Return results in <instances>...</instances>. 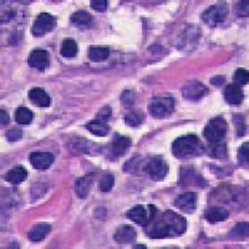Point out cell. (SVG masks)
<instances>
[{"instance_id":"cell-34","label":"cell","mask_w":249,"mask_h":249,"mask_svg":"<svg viewBox=\"0 0 249 249\" xmlns=\"http://www.w3.org/2000/svg\"><path fill=\"white\" fill-rule=\"evenodd\" d=\"M21 137H23V131L20 128H12L6 132V140L9 142H17L21 140Z\"/></svg>"},{"instance_id":"cell-40","label":"cell","mask_w":249,"mask_h":249,"mask_svg":"<svg viewBox=\"0 0 249 249\" xmlns=\"http://www.w3.org/2000/svg\"><path fill=\"white\" fill-rule=\"evenodd\" d=\"M0 113H1V127H4V126H6L9 124V116L5 110H1Z\"/></svg>"},{"instance_id":"cell-38","label":"cell","mask_w":249,"mask_h":249,"mask_svg":"<svg viewBox=\"0 0 249 249\" xmlns=\"http://www.w3.org/2000/svg\"><path fill=\"white\" fill-rule=\"evenodd\" d=\"M96 117H99V119H102V120H108L111 117V108L108 107V106L102 107L101 110L99 111Z\"/></svg>"},{"instance_id":"cell-39","label":"cell","mask_w":249,"mask_h":249,"mask_svg":"<svg viewBox=\"0 0 249 249\" xmlns=\"http://www.w3.org/2000/svg\"><path fill=\"white\" fill-rule=\"evenodd\" d=\"M224 82H226V76H223V75H218V76L211 79V84L214 86H221Z\"/></svg>"},{"instance_id":"cell-11","label":"cell","mask_w":249,"mask_h":249,"mask_svg":"<svg viewBox=\"0 0 249 249\" xmlns=\"http://www.w3.org/2000/svg\"><path fill=\"white\" fill-rule=\"evenodd\" d=\"M175 206L184 213H192L197 208V195L192 192H187L178 196L175 201Z\"/></svg>"},{"instance_id":"cell-5","label":"cell","mask_w":249,"mask_h":249,"mask_svg":"<svg viewBox=\"0 0 249 249\" xmlns=\"http://www.w3.org/2000/svg\"><path fill=\"white\" fill-rule=\"evenodd\" d=\"M143 172L148 175L152 181H162L168 175V164L162 157H150L143 163Z\"/></svg>"},{"instance_id":"cell-30","label":"cell","mask_w":249,"mask_h":249,"mask_svg":"<svg viewBox=\"0 0 249 249\" xmlns=\"http://www.w3.org/2000/svg\"><path fill=\"white\" fill-rule=\"evenodd\" d=\"M113 184H115V177L111 173H105L100 179L99 187L101 192H110L112 190Z\"/></svg>"},{"instance_id":"cell-22","label":"cell","mask_w":249,"mask_h":249,"mask_svg":"<svg viewBox=\"0 0 249 249\" xmlns=\"http://www.w3.org/2000/svg\"><path fill=\"white\" fill-rule=\"evenodd\" d=\"M182 178V183L183 186H207L206 181L201 178V176L198 173H196V171L193 170H184V173L181 175Z\"/></svg>"},{"instance_id":"cell-10","label":"cell","mask_w":249,"mask_h":249,"mask_svg":"<svg viewBox=\"0 0 249 249\" xmlns=\"http://www.w3.org/2000/svg\"><path fill=\"white\" fill-rule=\"evenodd\" d=\"M29 161L33 167L36 170L44 171L50 167L54 162V155L50 152H33L29 156Z\"/></svg>"},{"instance_id":"cell-19","label":"cell","mask_w":249,"mask_h":249,"mask_svg":"<svg viewBox=\"0 0 249 249\" xmlns=\"http://www.w3.org/2000/svg\"><path fill=\"white\" fill-rule=\"evenodd\" d=\"M204 217L210 223H217V222L226 221L227 218L230 217V212L221 207H212L207 211Z\"/></svg>"},{"instance_id":"cell-26","label":"cell","mask_w":249,"mask_h":249,"mask_svg":"<svg viewBox=\"0 0 249 249\" xmlns=\"http://www.w3.org/2000/svg\"><path fill=\"white\" fill-rule=\"evenodd\" d=\"M91 21H92V17L88 12H82V10L74 13L70 17V23L75 26L88 25Z\"/></svg>"},{"instance_id":"cell-37","label":"cell","mask_w":249,"mask_h":249,"mask_svg":"<svg viewBox=\"0 0 249 249\" xmlns=\"http://www.w3.org/2000/svg\"><path fill=\"white\" fill-rule=\"evenodd\" d=\"M121 100H122V102H124V105L130 106L131 104H132V101H133V93H132V91H124V92L122 93Z\"/></svg>"},{"instance_id":"cell-20","label":"cell","mask_w":249,"mask_h":249,"mask_svg":"<svg viewBox=\"0 0 249 249\" xmlns=\"http://www.w3.org/2000/svg\"><path fill=\"white\" fill-rule=\"evenodd\" d=\"M26 177H28V171L24 167H21V166H18V167H14L10 171H8L4 178L12 184H19L25 181Z\"/></svg>"},{"instance_id":"cell-18","label":"cell","mask_w":249,"mask_h":249,"mask_svg":"<svg viewBox=\"0 0 249 249\" xmlns=\"http://www.w3.org/2000/svg\"><path fill=\"white\" fill-rule=\"evenodd\" d=\"M51 227L48 223H39L35 227H33V230L28 233L29 241L31 242H40L43 241L44 238L50 233Z\"/></svg>"},{"instance_id":"cell-16","label":"cell","mask_w":249,"mask_h":249,"mask_svg":"<svg viewBox=\"0 0 249 249\" xmlns=\"http://www.w3.org/2000/svg\"><path fill=\"white\" fill-rule=\"evenodd\" d=\"M148 215H150V211L147 208H144L143 206H136L131 208L127 212V218L131 219L132 222H135L139 226H146L148 221Z\"/></svg>"},{"instance_id":"cell-32","label":"cell","mask_w":249,"mask_h":249,"mask_svg":"<svg viewBox=\"0 0 249 249\" xmlns=\"http://www.w3.org/2000/svg\"><path fill=\"white\" fill-rule=\"evenodd\" d=\"M249 143H244L243 146L239 147L238 150V161H239V164H241L242 167L248 168V163H249V156H248V150H249Z\"/></svg>"},{"instance_id":"cell-27","label":"cell","mask_w":249,"mask_h":249,"mask_svg":"<svg viewBox=\"0 0 249 249\" xmlns=\"http://www.w3.org/2000/svg\"><path fill=\"white\" fill-rule=\"evenodd\" d=\"M33 112L28 107H19L15 111V121L19 124H29L33 121Z\"/></svg>"},{"instance_id":"cell-15","label":"cell","mask_w":249,"mask_h":249,"mask_svg":"<svg viewBox=\"0 0 249 249\" xmlns=\"http://www.w3.org/2000/svg\"><path fill=\"white\" fill-rule=\"evenodd\" d=\"M29 100H30L34 105L39 106V107H49L51 104V100L49 97L48 93L45 92V90L40 88H34L31 89L28 93Z\"/></svg>"},{"instance_id":"cell-23","label":"cell","mask_w":249,"mask_h":249,"mask_svg":"<svg viewBox=\"0 0 249 249\" xmlns=\"http://www.w3.org/2000/svg\"><path fill=\"white\" fill-rule=\"evenodd\" d=\"M207 153L212 159H226L227 157V147L226 144L222 143V142H217V143H211L208 147L206 148Z\"/></svg>"},{"instance_id":"cell-41","label":"cell","mask_w":249,"mask_h":249,"mask_svg":"<svg viewBox=\"0 0 249 249\" xmlns=\"http://www.w3.org/2000/svg\"><path fill=\"white\" fill-rule=\"evenodd\" d=\"M133 248H146V247L141 246V244H140V246H133Z\"/></svg>"},{"instance_id":"cell-2","label":"cell","mask_w":249,"mask_h":249,"mask_svg":"<svg viewBox=\"0 0 249 249\" xmlns=\"http://www.w3.org/2000/svg\"><path fill=\"white\" fill-rule=\"evenodd\" d=\"M204 151L201 141L196 135H186L175 140L172 144V152L177 159H190L193 156H199Z\"/></svg>"},{"instance_id":"cell-7","label":"cell","mask_w":249,"mask_h":249,"mask_svg":"<svg viewBox=\"0 0 249 249\" xmlns=\"http://www.w3.org/2000/svg\"><path fill=\"white\" fill-rule=\"evenodd\" d=\"M55 26H56V19L53 15L49 14V13H41L35 19L31 33L36 37L44 36L45 34L50 33Z\"/></svg>"},{"instance_id":"cell-36","label":"cell","mask_w":249,"mask_h":249,"mask_svg":"<svg viewBox=\"0 0 249 249\" xmlns=\"http://www.w3.org/2000/svg\"><path fill=\"white\" fill-rule=\"evenodd\" d=\"M238 17H248V1H241L237 5Z\"/></svg>"},{"instance_id":"cell-12","label":"cell","mask_w":249,"mask_h":249,"mask_svg":"<svg viewBox=\"0 0 249 249\" xmlns=\"http://www.w3.org/2000/svg\"><path fill=\"white\" fill-rule=\"evenodd\" d=\"M224 99L231 105L238 106L241 105L244 99V93L242 91L241 86L235 85V84H230L224 89Z\"/></svg>"},{"instance_id":"cell-21","label":"cell","mask_w":249,"mask_h":249,"mask_svg":"<svg viewBox=\"0 0 249 249\" xmlns=\"http://www.w3.org/2000/svg\"><path fill=\"white\" fill-rule=\"evenodd\" d=\"M91 184H92V176H85L81 177L75 183V192L79 198H86L90 192Z\"/></svg>"},{"instance_id":"cell-33","label":"cell","mask_w":249,"mask_h":249,"mask_svg":"<svg viewBox=\"0 0 249 249\" xmlns=\"http://www.w3.org/2000/svg\"><path fill=\"white\" fill-rule=\"evenodd\" d=\"M233 121L234 124H237V133L238 136L242 137L246 135V120L242 113H235L233 116Z\"/></svg>"},{"instance_id":"cell-9","label":"cell","mask_w":249,"mask_h":249,"mask_svg":"<svg viewBox=\"0 0 249 249\" xmlns=\"http://www.w3.org/2000/svg\"><path fill=\"white\" fill-rule=\"evenodd\" d=\"M28 62L31 68H35L40 71H44L49 68V65H50V57H49V54L46 50H43V49H35V50L31 51V54L29 55Z\"/></svg>"},{"instance_id":"cell-24","label":"cell","mask_w":249,"mask_h":249,"mask_svg":"<svg viewBox=\"0 0 249 249\" xmlns=\"http://www.w3.org/2000/svg\"><path fill=\"white\" fill-rule=\"evenodd\" d=\"M89 59L93 62H101L105 61L108 56H110V50L107 48H92L89 49Z\"/></svg>"},{"instance_id":"cell-25","label":"cell","mask_w":249,"mask_h":249,"mask_svg":"<svg viewBox=\"0 0 249 249\" xmlns=\"http://www.w3.org/2000/svg\"><path fill=\"white\" fill-rule=\"evenodd\" d=\"M61 55L64 57H74L77 54V44L74 39H65L62 41L61 50H60Z\"/></svg>"},{"instance_id":"cell-17","label":"cell","mask_w":249,"mask_h":249,"mask_svg":"<svg viewBox=\"0 0 249 249\" xmlns=\"http://www.w3.org/2000/svg\"><path fill=\"white\" fill-rule=\"evenodd\" d=\"M86 128H88L91 133H93V135H96V136L100 137L107 136L108 132H110L107 120H102L99 119V117H96L95 120L89 122V124H86Z\"/></svg>"},{"instance_id":"cell-28","label":"cell","mask_w":249,"mask_h":249,"mask_svg":"<svg viewBox=\"0 0 249 249\" xmlns=\"http://www.w3.org/2000/svg\"><path fill=\"white\" fill-rule=\"evenodd\" d=\"M248 237V223H238L230 232L231 239H244Z\"/></svg>"},{"instance_id":"cell-1","label":"cell","mask_w":249,"mask_h":249,"mask_svg":"<svg viewBox=\"0 0 249 249\" xmlns=\"http://www.w3.org/2000/svg\"><path fill=\"white\" fill-rule=\"evenodd\" d=\"M150 215L146 226H143L144 233L150 238H172L183 234L187 230L186 218L181 214L164 211L160 212L156 207L148 206Z\"/></svg>"},{"instance_id":"cell-8","label":"cell","mask_w":249,"mask_h":249,"mask_svg":"<svg viewBox=\"0 0 249 249\" xmlns=\"http://www.w3.org/2000/svg\"><path fill=\"white\" fill-rule=\"evenodd\" d=\"M208 89L199 81H190L182 89V95L188 101H199L208 95Z\"/></svg>"},{"instance_id":"cell-3","label":"cell","mask_w":249,"mask_h":249,"mask_svg":"<svg viewBox=\"0 0 249 249\" xmlns=\"http://www.w3.org/2000/svg\"><path fill=\"white\" fill-rule=\"evenodd\" d=\"M227 122L223 117L212 119L203 130V136L210 143L222 142L227 135Z\"/></svg>"},{"instance_id":"cell-14","label":"cell","mask_w":249,"mask_h":249,"mask_svg":"<svg viewBox=\"0 0 249 249\" xmlns=\"http://www.w3.org/2000/svg\"><path fill=\"white\" fill-rule=\"evenodd\" d=\"M131 144H132L131 139L122 137L120 135H115V139H113L112 142V151H111V153L113 155V159L117 160L122 157L124 153L127 152L128 148L131 147Z\"/></svg>"},{"instance_id":"cell-6","label":"cell","mask_w":249,"mask_h":249,"mask_svg":"<svg viewBox=\"0 0 249 249\" xmlns=\"http://www.w3.org/2000/svg\"><path fill=\"white\" fill-rule=\"evenodd\" d=\"M228 5L226 3H215L202 14V21L208 26H217L227 19Z\"/></svg>"},{"instance_id":"cell-31","label":"cell","mask_w":249,"mask_h":249,"mask_svg":"<svg viewBox=\"0 0 249 249\" xmlns=\"http://www.w3.org/2000/svg\"><path fill=\"white\" fill-rule=\"evenodd\" d=\"M249 81V75L248 71L244 69H237V71L233 75V84L238 86H246Z\"/></svg>"},{"instance_id":"cell-13","label":"cell","mask_w":249,"mask_h":249,"mask_svg":"<svg viewBox=\"0 0 249 249\" xmlns=\"http://www.w3.org/2000/svg\"><path fill=\"white\" fill-rule=\"evenodd\" d=\"M137 237L136 230L131 226H121L113 234V239L119 244H130Z\"/></svg>"},{"instance_id":"cell-35","label":"cell","mask_w":249,"mask_h":249,"mask_svg":"<svg viewBox=\"0 0 249 249\" xmlns=\"http://www.w3.org/2000/svg\"><path fill=\"white\" fill-rule=\"evenodd\" d=\"M107 5L108 3L106 0H92L91 1V8L96 12H105L107 9Z\"/></svg>"},{"instance_id":"cell-29","label":"cell","mask_w":249,"mask_h":249,"mask_svg":"<svg viewBox=\"0 0 249 249\" xmlns=\"http://www.w3.org/2000/svg\"><path fill=\"white\" fill-rule=\"evenodd\" d=\"M124 121L130 127H139L143 122V115L141 112H128L124 116Z\"/></svg>"},{"instance_id":"cell-4","label":"cell","mask_w":249,"mask_h":249,"mask_svg":"<svg viewBox=\"0 0 249 249\" xmlns=\"http://www.w3.org/2000/svg\"><path fill=\"white\" fill-rule=\"evenodd\" d=\"M176 107V101L171 96L156 97L148 105V110L155 119H164L172 115Z\"/></svg>"}]
</instances>
